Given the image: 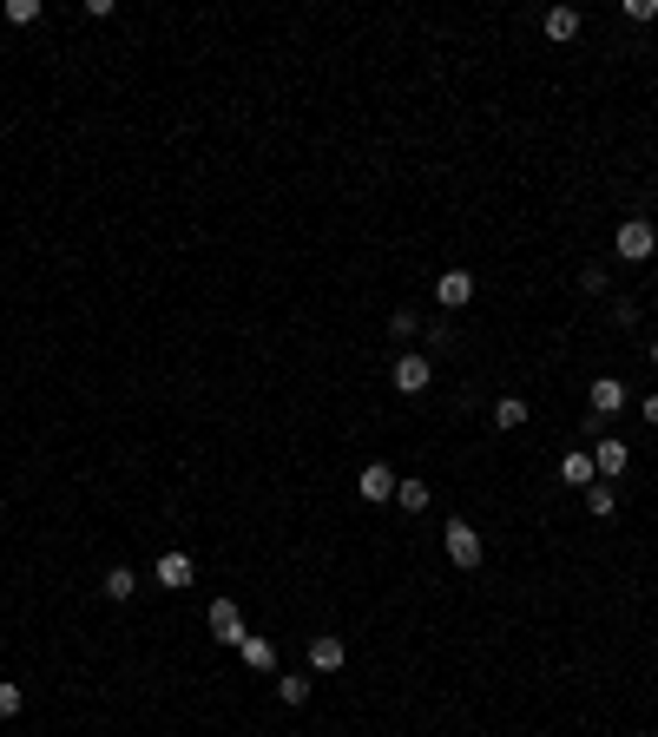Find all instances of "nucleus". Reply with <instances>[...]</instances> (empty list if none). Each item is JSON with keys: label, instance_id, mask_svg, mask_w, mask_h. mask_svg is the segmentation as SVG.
Here are the masks:
<instances>
[{"label": "nucleus", "instance_id": "1", "mask_svg": "<svg viewBox=\"0 0 658 737\" xmlns=\"http://www.w3.org/2000/svg\"><path fill=\"white\" fill-rule=\"evenodd\" d=\"M441 547H448V560H455L461 573H474V566L487 560V540H481L474 520H448V527H441Z\"/></svg>", "mask_w": 658, "mask_h": 737}, {"label": "nucleus", "instance_id": "2", "mask_svg": "<svg viewBox=\"0 0 658 737\" xmlns=\"http://www.w3.org/2000/svg\"><path fill=\"white\" fill-rule=\"evenodd\" d=\"M612 251L626 257V264H652L658 257V224L652 218H626L619 231H612Z\"/></svg>", "mask_w": 658, "mask_h": 737}, {"label": "nucleus", "instance_id": "3", "mask_svg": "<svg viewBox=\"0 0 658 737\" xmlns=\"http://www.w3.org/2000/svg\"><path fill=\"white\" fill-rule=\"evenodd\" d=\"M204 626H211V639H218V645H231V652H237L244 639H251V632H244V606H237L231 593H224V599H211V612H204Z\"/></svg>", "mask_w": 658, "mask_h": 737}, {"label": "nucleus", "instance_id": "4", "mask_svg": "<svg viewBox=\"0 0 658 737\" xmlns=\"http://www.w3.org/2000/svg\"><path fill=\"white\" fill-rule=\"evenodd\" d=\"M428 382H435V356H428V349H402V356H395V389L422 395Z\"/></svg>", "mask_w": 658, "mask_h": 737}, {"label": "nucleus", "instance_id": "5", "mask_svg": "<svg viewBox=\"0 0 658 737\" xmlns=\"http://www.w3.org/2000/svg\"><path fill=\"white\" fill-rule=\"evenodd\" d=\"M343 665H349L343 632H316V639H310V678H336Z\"/></svg>", "mask_w": 658, "mask_h": 737}, {"label": "nucleus", "instance_id": "6", "mask_svg": "<svg viewBox=\"0 0 658 737\" xmlns=\"http://www.w3.org/2000/svg\"><path fill=\"white\" fill-rule=\"evenodd\" d=\"M152 580H158V586H165V593H185V586H191V580H198V566H191V553H178V547H172V553H158V566H152Z\"/></svg>", "mask_w": 658, "mask_h": 737}, {"label": "nucleus", "instance_id": "7", "mask_svg": "<svg viewBox=\"0 0 658 737\" xmlns=\"http://www.w3.org/2000/svg\"><path fill=\"white\" fill-rule=\"evenodd\" d=\"M435 303H441V310H468V303H474V270H441V277H435Z\"/></svg>", "mask_w": 658, "mask_h": 737}, {"label": "nucleus", "instance_id": "8", "mask_svg": "<svg viewBox=\"0 0 658 737\" xmlns=\"http://www.w3.org/2000/svg\"><path fill=\"white\" fill-rule=\"evenodd\" d=\"M395 481H402V474H395L389 461H369V468L356 474V494L362 501H395Z\"/></svg>", "mask_w": 658, "mask_h": 737}, {"label": "nucleus", "instance_id": "9", "mask_svg": "<svg viewBox=\"0 0 658 737\" xmlns=\"http://www.w3.org/2000/svg\"><path fill=\"white\" fill-rule=\"evenodd\" d=\"M586 402H593L599 422H612V415L626 408V382H619V376H593V395H586Z\"/></svg>", "mask_w": 658, "mask_h": 737}, {"label": "nucleus", "instance_id": "10", "mask_svg": "<svg viewBox=\"0 0 658 737\" xmlns=\"http://www.w3.org/2000/svg\"><path fill=\"white\" fill-rule=\"evenodd\" d=\"M626 461H632V448H626L619 435H606V441L593 448V474H599V481H612V474H626Z\"/></svg>", "mask_w": 658, "mask_h": 737}, {"label": "nucleus", "instance_id": "11", "mask_svg": "<svg viewBox=\"0 0 658 737\" xmlns=\"http://www.w3.org/2000/svg\"><path fill=\"white\" fill-rule=\"evenodd\" d=\"M428 501H435V487H428L422 474H408V481H395V507H402V514H428Z\"/></svg>", "mask_w": 658, "mask_h": 737}, {"label": "nucleus", "instance_id": "12", "mask_svg": "<svg viewBox=\"0 0 658 737\" xmlns=\"http://www.w3.org/2000/svg\"><path fill=\"white\" fill-rule=\"evenodd\" d=\"M99 593H106L112 606H126V599L139 593V573H132L126 560H119V566H106V580H99Z\"/></svg>", "mask_w": 658, "mask_h": 737}, {"label": "nucleus", "instance_id": "13", "mask_svg": "<svg viewBox=\"0 0 658 737\" xmlns=\"http://www.w3.org/2000/svg\"><path fill=\"white\" fill-rule=\"evenodd\" d=\"M540 33H547V40H573V33H580V7H547V14H540Z\"/></svg>", "mask_w": 658, "mask_h": 737}, {"label": "nucleus", "instance_id": "14", "mask_svg": "<svg viewBox=\"0 0 658 737\" xmlns=\"http://www.w3.org/2000/svg\"><path fill=\"white\" fill-rule=\"evenodd\" d=\"M560 481H566V487H580V494H586V487L599 481V474H593V455H586V448H573V455H560Z\"/></svg>", "mask_w": 658, "mask_h": 737}, {"label": "nucleus", "instance_id": "15", "mask_svg": "<svg viewBox=\"0 0 658 737\" xmlns=\"http://www.w3.org/2000/svg\"><path fill=\"white\" fill-rule=\"evenodd\" d=\"M237 659L251 665V672H277V645H270V639H257V632H251V639L237 645Z\"/></svg>", "mask_w": 658, "mask_h": 737}, {"label": "nucleus", "instance_id": "16", "mask_svg": "<svg viewBox=\"0 0 658 737\" xmlns=\"http://www.w3.org/2000/svg\"><path fill=\"white\" fill-rule=\"evenodd\" d=\"M310 685H316L310 672H283V678H277V698H283L290 711H303V705H310Z\"/></svg>", "mask_w": 658, "mask_h": 737}, {"label": "nucleus", "instance_id": "17", "mask_svg": "<svg viewBox=\"0 0 658 737\" xmlns=\"http://www.w3.org/2000/svg\"><path fill=\"white\" fill-rule=\"evenodd\" d=\"M494 428H501V435L527 428V402H520V395H501V402H494Z\"/></svg>", "mask_w": 658, "mask_h": 737}, {"label": "nucleus", "instance_id": "18", "mask_svg": "<svg viewBox=\"0 0 658 737\" xmlns=\"http://www.w3.org/2000/svg\"><path fill=\"white\" fill-rule=\"evenodd\" d=\"M586 514H593V520H612V514H619V494H612V481H593V487H586Z\"/></svg>", "mask_w": 658, "mask_h": 737}, {"label": "nucleus", "instance_id": "19", "mask_svg": "<svg viewBox=\"0 0 658 737\" xmlns=\"http://www.w3.org/2000/svg\"><path fill=\"white\" fill-rule=\"evenodd\" d=\"M0 14H7V27H33V20L47 14V7H40V0H7Z\"/></svg>", "mask_w": 658, "mask_h": 737}, {"label": "nucleus", "instance_id": "20", "mask_svg": "<svg viewBox=\"0 0 658 737\" xmlns=\"http://www.w3.org/2000/svg\"><path fill=\"white\" fill-rule=\"evenodd\" d=\"M389 336H395V343H415V336H422V316H415V310H395L389 316Z\"/></svg>", "mask_w": 658, "mask_h": 737}, {"label": "nucleus", "instance_id": "21", "mask_svg": "<svg viewBox=\"0 0 658 737\" xmlns=\"http://www.w3.org/2000/svg\"><path fill=\"white\" fill-rule=\"evenodd\" d=\"M20 705H27V691H20V685H0V718H20Z\"/></svg>", "mask_w": 658, "mask_h": 737}, {"label": "nucleus", "instance_id": "22", "mask_svg": "<svg viewBox=\"0 0 658 737\" xmlns=\"http://www.w3.org/2000/svg\"><path fill=\"white\" fill-rule=\"evenodd\" d=\"M580 290H586V297H606V270L586 264V270H580Z\"/></svg>", "mask_w": 658, "mask_h": 737}, {"label": "nucleus", "instance_id": "23", "mask_svg": "<svg viewBox=\"0 0 658 737\" xmlns=\"http://www.w3.org/2000/svg\"><path fill=\"white\" fill-rule=\"evenodd\" d=\"M612 323H619V330H632V323H639V303L619 297V303H612Z\"/></svg>", "mask_w": 658, "mask_h": 737}, {"label": "nucleus", "instance_id": "24", "mask_svg": "<svg viewBox=\"0 0 658 737\" xmlns=\"http://www.w3.org/2000/svg\"><path fill=\"white\" fill-rule=\"evenodd\" d=\"M626 20H658V0H626Z\"/></svg>", "mask_w": 658, "mask_h": 737}, {"label": "nucleus", "instance_id": "25", "mask_svg": "<svg viewBox=\"0 0 658 737\" xmlns=\"http://www.w3.org/2000/svg\"><path fill=\"white\" fill-rule=\"evenodd\" d=\"M645 422H652V428H658V395H645Z\"/></svg>", "mask_w": 658, "mask_h": 737}, {"label": "nucleus", "instance_id": "26", "mask_svg": "<svg viewBox=\"0 0 658 737\" xmlns=\"http://www.w3.org/2000/svg\"><path fill=\"white\" fill-rule=\"evenodd\" d=\"M645 362H652V369H658V336H652V343H645Z\"/></svg>", "mask_w": 658, "mask_h": 737}]
</instances>
